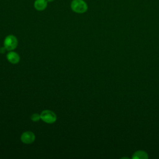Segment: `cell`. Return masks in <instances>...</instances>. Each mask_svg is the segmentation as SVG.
<instances>
[{"label":"cell","instance_id":"6da1fadb","mask_svg":"<svg viewBox=\"0 0 159 159\" xmlns=\"http://www.w3.org/2000/svg\"><path fill=\"white\" fill-rule=\"evenodd\" d=\"M70 6L73 11L78 14L84 13L88 10V5L84 0H73Z\"/></svg>","mask_w":159,"mask_h":159},{"label":"cell","instance_id":"7a4b0ae2","mask_svg":"<svg viewBox=\"0 0 159 159\" xmlns=\"http://www.w3.org/2000/svg\"><path fill=\"white\" fill-rule=\"evenodd\" d=\"M18 44L17 38L13 35H7L4 41V46L6 50L12 51L14 50Z\"/></svg>","mask_w":159,"mask_h":159},{"label":"cell","instance_id":"3957f363","mask_svg":"<svg viewBox=\"0 0 159 159\" xmlns=\"http://www.w3.org/2000/svg\"><path fill=\"white\" fill-rule=\"evenodd\" d=\"M40 118L47 124H53L57 120L56 114L50 110L43 111L40 114Z\"/></svg>","mask_w":159,"mask_h":159},{"label":"cell","instance_id":"277c9868","mask_svg":"<svg viewBox=\"0 0 159 159\" xmlns=\"http://www.w3.org/2000/svg\"><path fill=\"white\" fill-rule=\"evenodd\" d=\"M35 139V134L30 131L24 132L20 137L21 141L25 144H30L34 142Z\"/></svg>","mask_w":159,"mask_h":159},{"label":"cell","instance_id":"5b68a950","mask_svg":"<svg viewBox=\"0 0 159 159\" xmlns=\"http://www.w3.org/2000/svg\"><path fill=\"white\" fill-rule=\"evenodd\" d=\"M48 2L47 0H35L34 4V7L39 11H43L47 7Z\"/></svg>","mask_w":159,"mask_h":159},{"label":"cell","instance_id":"8992f818","mask_svg":"<svg viewBox=\"0 0 159 159\" xmlns=\"http://www.w3.org/2000/svg\"><path fill=\"white\" fill-rule=\"evenodd\" d=\"M7 60L12 64H17L20 60L19 55L14 52H10L7 55Z\"/></svg>","mask_w":159,"mask_h":159},{"label":"cell","instance_id":"52a82bcc","mask_svg":"<svg viewBox=\"0 0 159 159\" xmlns=\"http://www.w3.org/2000/svg\"><path fill=\"white\" fill-rule=\"evenodd\" d=\"M134 158H147V155L145 152L142 151H138L135 153V155L133 157Z\"/></svg>","mask_w":159,"mask_h":159},{"label":"cell","instance_id":"ba28073f","mask_svg":"<svg viewBox=\"0 0 159 159\" xmlns=\"http://www.w3.org/2000/svg\"><path fill=\"white\" fill-rule=\"evenodd\" d=\"M40 119H41V118H40V114L35 113V114H33L31 116V120H33V121H34V122L38 121V120H39Z\"/></svg>","mask_w":159,"mask_h":159},{"label":"cell","instance_id":"9c48e42d","mask_svg":"<svg viewBox=\"0 0 159 159\" xmlns=\"http://www.w3.org/2000/svg\"><path fill=\"white\" fill-rule=\"evenodd\" d=\"M47 2H52V1H53L54 0H47Z\"/></svg>","mask_w":159,"mask_h":159}]
</instances>
